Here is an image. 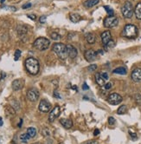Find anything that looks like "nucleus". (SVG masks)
I'll return each mask as SVG.
<instances>
[{"label":"nucleus","mask_w":141,"mask_h":144,"mask_svg":"<svg viewBox=\"0 0 141 144\" xmlns=\"http://www.w3.org/2000/svg\"><path fill=\"white\" fill-rule=\"evenodd\" d=\"M25 68H26L27 71L31 75H37L39 72V69H40V65H39L38 60H37L34 57H29L25 60Z\"/></svg>","instance_id":"nucleus-1"},{"label":"nucleus","mask_w":141,"mask_h":144,"mask_svg":"<svg viewBox=\"0 0 141 144\" xmlns=\"http://www.w3.org/2000/svg\"><path fill=\"white\" fill-rule=\"evenodd\" d=\"M53 51L57 55L60 59L65 60L68 56L67 53V47L64 43H57L53 45Z\"/></svg>","instance_id":"nucleus-2"},{"label":"nucleus","mask_w":141,"mask_h":144,"mask_svg":"<svg viewBox=\"0 0 141 144\" xmlns=\"http://www.w3.org/2000/svg\"><path fill=\"white\" fill-rule=\"evenodd\" d=\"M121 35L126 38H134L138 35V28L133 24H126L123 29Z\"/></svg>","instance_id":"nucleus-3"},{"label":"nucleus","mask_w":141,"mask_h":144,"mask_svg":"<svg viewBox=\"0 0 141 144\" xmlns=\"http://www.w3.org/2000/svg\"><path fill=\"white\" fill-rule=\"evenodd\" d=\"M49 44H50V42L48 39L45 37H39L37 39H36V41L34 42L33 43V46L35 47L37 50H45L49 47Z\"/></svg>","instance_id":"nucleus-4"},{"label":"nucleus","mask_w":141,"mask_h":144,"mask_svg":"<svg viewBox=\"0 0 141 144\" xmlns=\"http://www.w3.org/2000/svg\"><path fill=\"white\" fill-rule=\"evenodd\" d=\"M121 12H122V15L124 16V17L126 18H131L133 17V13H134V10H133V6L131 2L126 1L123 4L122 8H121Z\"/></svg>","instance_id":"nucleus-5"},{"label":"nucleus","mask_w":141,"mask_h":144,"mask_svg":"<svg viewBox=\"0 0 141 144\" xmlns=\"http://www.w3.org/2000/svg\"><path fill=\"white\" fill-rule=\"evenodd\" d=\"M119 19L116 17H107L104 20V26L106 28H114L118 25Z\"/></svg>","instance_id":"nucleus-6"},{"label":"nucleus","mask_w":141,"mask_h":144,"mask_svg":"<svg viewBox=\"0 0 141 144\" xmlns=\"http://www.w3.org/2000/svg\"><path fill=\"white\" fill-rule=\"evenodd\" d=\"M122 96L118 93H112L108 96L107 102L112 105H118L122 102Z\"/></svg>","instance_id":"nucleus-7"},{"label":"nucleus","mask_w":141,"mask_h":144,"mask_svg":"<svg viewBox=\"0 0 141 144\" xmlns=\"http://www.w3.org/2000/svg\"><path fill=\"white\" fill-rule=\"evenodd\" d=\"M38 109H39V110L42 111V112L47 113L50 110V109H51V104H50V103L48 101V100L43 99V100H41L40 103H39Z\"/></svg>","instance_id":"nucleus-8"},{"label":"nucleus","mask_w":141,"mask_h":144,"mask_svg":"<svg viewBox=\"0 0 141 144\" xmlns=\"http://www.w3.org/2000/svg\"><path fill=\"white\" fill-rule=\"evenodd\" d=\"M27 97L30 102H37L39 98V92L36 89H30L27 91Z\"/></svg>","instance_id":"nucleus-9"},{"label":"nucleus","mask_w":141,"mask_h":144,"mask_svg":"<svg viewBox=\"0 0 141 144\" xmlns=\"http://www.w3.org/2000/svg\"><path fill=\"white\" fill-rule=\"evenodd\" d=\"M60 113H61V109L59 106H55V108L51 110L49 114V116H48V121L50 123H53L59 116H60Z\"/></svg>","instance_id":"nucleus-10"},{"label":"nucleus","mask_w":141,"mask_h":144,"mask_svg":"<svg viewBox=\"0 0 141 144\" xmlns=\"http://www.w3.org/2000/svg\"><path fill=\"white\" fill-rule=\"evenodd\" d=\"M85 58L88 62H93L97 58V51L94 50H88L85 52Z\"/></svg>","instance_id":"nucleus-11"},{"label":"nucleus","mask_w":141,"mask_h":144,"mask_svg":"<svg viewBox=\"0 0 141 144\" xmlns=\"http://www.w3.org/2000/svg\"><path fill=\"white\" fill-rule=\"evenodd\" d=\"M23 85H24V80L23 79H16L14 80L13 82H12V89H13V90L15 91H17V90H20L23 87Z\"/></svg>","instance_id":"nucleus-12"},{"label":"nucleus","mask_w":141,"mask_h":144,"mask_svg":"<svg viewBox=\"0 0 141 144\" xmlns=\"http://www.w3.org/2000/svg\"><path fill=\"white\" fill-rule=\"evenodd\" d=\"M131 77L135 83H141V69H135L132 72Z\"/></svg>","instance_id":"nucleus-13"},{"label":"nucleus","mask_w":141,"mask_h":144,"mask_svg":"<svg viewBox=\"0 0 141 144\" xmlns=\"http://www.w3.org/2000/svg\"><path fill=\"white\" fill-rule=\"evenodd\" d=\"M67 47V53H68V56H69L70 58H75L77 56V50L75 46L71 44L66 45Z\"/></svg>","instance_id":"nucleus-14"},{"label":"nucleus","mask_w":141,"mask_h":144,"mask_svg":"<svg viewBox=\"0 0 141 144\" xmlns=\"http://www.w3.org/2000/svg\"><path fill=\"white\" fill-rule=\"evenodd\" d=\"M111 40H112V35L109 30H106V31L101 33V41H102V43L104 45H106L108 42L111 41Z\"/></svg>","instance_id":"nucleus-15"},{"label":"nucleus","mask_w":141,"mask_h":144,"mask_svg":"<svg viewBox=\"0 0 141 144\" xmlns=\"http://www.w3.org/2000/svg\"><path fill=\"white\" fill-rule=\"evenodd\" d=\"M60 123H61V124L67 129H70V128H72V126H73V123H72V121L70 119L61 118V119L60 120Z\"/></svg>","instance_id":"nucleus-16"},{"label":"nucleus","mask_w":141,"mask_h":144,"mask_svg":"<svg viewBox=\"0 0 141 144\" xmlns=\"http://www.w3.org/2000/svg\"><path fill=\"white\" fill-rule=\"evenodd\" d=\"M99 2H100V0H87L84 2V6L86 8H91V7L98 4Z\"/></svg>","instance_id":"nucleus-17"},{"label":"nucleus","mask_w":141,"mask_h":144,"mask_svg":"<svg viewBox=\"0 0 141 144\" xmlns=\"http://www.w3.org/2000/svg\"><path fill=\"white\" fill-rule=\"evenodd\" d=\"M95 81H96V83H98L100 86H104L105 83H106V81L103 79L100 73H96V74H95Z\"/></svg>","instance_id":"nucleus-18"},{"label":"nucleus","mask_w":141,"mask_h":144,"mask_svg":"<svg viewBox=\"0 0 141 144\" xmlns=\"http://www.w3.org/2000/svg\"><path fill=\"white\" fill-rule=\"evenodd\" d=\"M85 38H86V41L88 42L90 44H93L95 42V36L92 33H88L85 35Z\"/></svg>","instance_id":"nucleus-19"},{"label":"nucleus","mask_w":141,"mask_h":144,"mask_svg":"<svg viewBox=\"0 0 141 144\" xmlns=\"http://www.w3.org/2000/svg\"><path fill=\"white\" fill-rule=\"evenodd\" d=\"M69 18L71 20V22H73V23H78L81 20V16L77 13H70Z\"/></svg>","instance_id":"nucleus-20"},{"label":"nucleus","mask_w":141,"mask_h":144,"mask_svg":"<svg viewBox=\"0 0 141 144\" xmlns=\"http://www.w3.org/2000/svg\"><path fill=\"white\" fill-rule=\"evenodd\" d=\"M134 13L136 17L138 18V19L141 20V2L136 5V8H135L134 10Z\"/></svg>","instance_id":"nucleus-21"},{"label":"nucleus","mask_w":141,"mask_h":144,"mask_svg":"<svg viewBox=\"0 0 141 144\" xmlns=\"http://www.w3.org/2000/svg\"><path fill=\"white\" fill-rule=\"evenodd\" d=\"M113 72L114 73V74H118V75H126L127 70H126V69L124 68V67H119V68L113 70Z\"/></svg>","instance_id":"nucleus-22"},{"label":"nucleus","mask_w":141,"mask_h":144,"mask_svg":"<svg viewBox=\"0 0 141 144\" xmlns=\"http://www.w3.org/2000/svg\"><path fill=\"white\" fill-rule=\"evenodd\" d=\"M27 134L30 136V138L35 137L36 135H37V129H36L35 128H33V127L28 128V129H27Z\"/></svg>","instance_id":"nucleus-23"},{"label":"nucleus","mask_w":141,"mask_h":144,"mask_svg":"<svg viewBox=\"0 0 141 144\" xmlns=\"http://www.w3.org/2000/svg\"><path fill=\"white\" fill-rule=\"evenodd\" d=\"M30 136L27 133L26 134H22L20 136V141L23 143H27L29 142V140H30Z\"/></svg>","instance_id":"nucleus-24"},{"label":"nucleus","mask_w":141,"mask_h":144,"mask_svg":"<svg viewBox=\"0 0 141 144\" xmlns=\"http://www.w3.org/2000/svg\"><path fill=\"white\" fill-rule=\"evenodd\" d=\"M5 112H6L7 116H13L14 115H15V110H14V109L12 108V107H9V106H7L6 108H5Z\"/></svg>","instance_id":"nucleus-25"},{"label":"nucleus","mask_w":141,"mask_h":144,"mask_svg":"<svg viewBox=\"0 0 141 144\" xmlns=\"http://www.w3.org/2000/svg\"><path fill=\"white\" fill-rule=\"evenodd\" d=\"M26 32H27V29L25 28L24 26H23V25H20V26L17 27V33H18L20 36L24 35Z\"/></svg>","instance_id":"nucleus-26"},{"label":"nucleus","mask_w":141,"mask_h":144,"mask_svg":"<svg viewBox=\"0 0 141 144\" xmlns=\"http://www.w3.org/2000/svg\"><path fill=\"white\" fill-rule=\"evenodd\" d=\"M126 111H127V108H126V105H122V106H120V108L118 109L117 113H118V115H123V114H125Z\"/></svg>","instance_id":"nucleus-27"},{"label":"nucleus","mask_w":141,"mask_h":144,"mask_svg":"<svg viewBox=\"0 0 141 144\" xmlns=\"http://www.w3.org/2000/svg\"><path fill=\"white\" fill-rule=\"evenodd\" d=\"M114 46H115V42L113 41V40H111V41H109L107 43V44L105 45V47H106V50H110V49L113 48Z\"/></svg>","instance_id":"nucleus-28"},{"label":"nucleus","mask_w":141,"mask_h":144,"mask_svg":"<svg viewBox=\"0 0 141 144\" xmlns=\"http://www.w3.org/2000/svg\"><path fill=\"white\" fill-rule=\"evenodd\" d=\"M104 9H106V11L108 13V17H113V10L112 8H110L109 6H104Z\"/></svg>","instance_id":"nucleus-29"},{"label":"nucleus","mask_w":141,"mask_h":144,"mask_svg":"<svg viewBox=\"0 0 141 144\" xmlns=\"http://www.w3.org/2000/svg\"><path fill=\"white\" fill-rule=\"evenodd\" d=\"M61 37V35H59V34L56 33V32H53V33H51V38L53 40H59Z\"/></svg>","instance_id":"nucleus-30"},{"label":"nucleus","mask_w":141,"mask_h":144,"mask_svg":"<svg viewBox=\"0 0 141 144\" xmlns=\"http://www.w3.org/2000/svg\"><path fill=\"white\" fill-rule=\"evenodd\" d=\"M97 70V65L96 64H91L88 67V70L90 72H94Z\"/></svg>","instance_id":"nucleus-31"},{"label":"nucleus","mask_w":141,"mask_h":144,"mask_svg":"<svg viewBox=\"0 0 141 144\" xmlns=\"http://www.w3.org/2000/svg\"><path fill=\"white\" fill-rule=\"evenodd\" d=\"M21 56V50H17L15 52V61H17L19 59V57Z\"/></svg>","instance_id":"nucleus-32"},{"label":"nucleus","mask_w":141,"mask_h":144,"mask_svg":"<svg viewBox=\"0 0 141 144\" xmlns=\"http://www.w3.org/2000/svg\"><path fill=\"white\" fill-rule=\"evenodd\" d=\"M135 101L139 105H141V95H136L135 96Z\"/></svg>","instance_id":"nucleus-33"},{"label":"nucleus","mask_w":141,"mask_h":144,"mask_svg":"<svg viewBox=\"0 0 141 144\" xmlns=\"http://www.w3.org/2000/svg\"><path fill=\"white\" fill-rule=\"evenodd\" d=\"M112 87H113V83H110V82H108V83H105V85H104V88L106 89V90H110V89H111Z\"/></svg>","instance_id":"nucleus-34"},{"label":"nucleus","mask_w":141,"mask_h":144,"mask_svg":"<svg viewBox=\"0 0 141 144\" xmlns=\"http://www.w3.org/2000/svg\"><path fill=\"white\" fill-rule=\"evenodd\" d=\"M100 75H101V76H102L103 79H104L105 81H106V80L109 79V76H108V74L106 72H102V73H100Z\"/></svg>","instance_id":"nucleus-35"},{"label":"nucleus","mask_w":141,"mask_h":144,"mask_svg":"<svg viewBox=\"0 0 141 144\" xmlns=\"http://www.w3.org/2000/svg\"><path fill=\"white\" fill-rule=\"evenodd\" d=\"M108 123H109V125L115 124V119L113 117H112V116H110V117L108 118Z\"/></svg>","instance_id":"nucleus-36"},{"label":"nucleus","mask_w":141,"mask_h":144,"mask_svg":"<svg viewBox=\"0 0 141 144\" xmlns=\"http://www.w3.org/2000/svg\"><path fill=\"white\" fill-rule=\"evenodd\" d=\"M43 136H49V131H48V129H43Z\"/></svg>","instance_id":"nucleus-37"},{"label":"nucleus","mask_w":141,"mask_h":144,"mask_svg":"<svg viewBox=\"0 0 141 144\" xmlns=\"http://www.w3.org/2000/svg\"><path fill=\"white\" fill-rule=\"evenodd\" d=\"M46 19H47V17H45V16H43V17H41L39 18V21H40L41 23H44L45 22H46Z\"/></svg>","instance_id":"nucleus-38"},{"label":"nucleus","mask_w":141,"mask_h":144,"mask_svg":"<svg viewBox=\"0 0 141 144\" xmlns=\"http://www.w3.org/2000/svg\"><path fill=\"white\" fill-rule=\"evenodd\" d=\"M30 7H31V3H25V4H23V6H22V8H23V9H28V8H30Z\"/></svg>","instance_id":"nucleus-39"},{"label":"nucleus","mask_w":141,"mask_h":144,"mask_svg":"<svg viewBox=\"0 0 141 144\" xmlns=\"http://www.w3.org/2000/svg\"><path fill=\"white\" fill-rule=\"evenodd\" d=\"M29 18H30V19L32 20H36L37 19V16L35 15V14H30V15H28Z\"/></svg>","instance_id":"nucleus-40"},{"label":"nucleus","mask_w":141,"mask_h":144,"mask_svg":"<svg viewBox=\"0 0 141 144\" xmlns=\"http://www.w3.org/2000/svg\"><path fill=\"white\" fill-rule=\"evenodd\" d=\"M82 89H83V90H88V89H89V87H88V85L86 83H83Z\"/></svg>","instance_id":"nucleus-41"},{"label":"nucleus","mask_w":141,"mask_h":144,"mask_svg":"<svg viewBox=\"0 0 141 144\" xmlns=\"http://www.w3.org/2000/svg\"><path fill=\"white\" fill-rule=\"evenodd\" d=\"M99 134H100V130H99V129H95V130L94 131V136H98Z\"/></svg>","instance_id":"nucleus-42"},{"label":"nucleus","mask_w":141,"mask_h":144,"mask_svg":"<svg viewBox=\"0 0 141 144\" xmlns=\"http://www.w3.org/2000/svg\"><path fill=\"white\" fill-rule=\"evenodd\" d=\"M87 144H99V143L97 141H89Z\"/></svg>","instance_id":"nucleus-43"},{"label":"nucleus","mask_w":141,"mask_h":144,"mask_svg":"<svg viewBox=\"0 0 141 144\" xmlns=\"http://www.w3.org/2000/svg\"><path fill=\"white\" fill-rule=\"evenodd\" d=\"M54 96H55V97H56V98H61V96L56 92V91H55V92H54Z\"/></svg>","instance_id":"nucleus-44"},{"label":"nucleus","mask_w":141,"mask_h":144,"mask_svg":"<svg viewBox=\"0 0 141 144\" xmlns=\"http://www.w3.org/2000/svg\"><path fill=\"white\" fill-rule=\"evenodd\" d=\"M129 133H130V135H131V136H132V137H133V138H136V137H137L136 134H135V133H133L131 130L129 131Z\"/></svg>","instance_id":"nucleus-45"},{"label":"nucleus","mask_w":141,"mask_h":144,"mask_svg":"<svg viewBox=\"0 0 141 144\" xmlns=\"http://www.w3.org/2000/svg\"><path fill=\"white\" fill-rule=\"evenodd\" d=\"M3 124V119H2V117H0V127H2Z\"/></svg>","instance_id":"nucleus-46"},{"label":"nucleus","mask_w":141,"mask_h":144,"mask_svg":"<svg viewBox=\"0 0 141 144\" xmlns=\"http://www.w3.org/2000/svg\"><path fill=\"white\" fill-rule=\"evenodd\" d=\"M22 123H23V120H20V123H19V124H18V127L19 128H21V126H22Z\"/></svg>","instance_id":"nucleus-47"},{"label":"nucleus","mask_w":141,"mask_h":144,"mask_svg":"<svg viewBox=\"0 0 141 144\" xmlns=\"http://www.w3.org/2000/svg\"><path fill=\"white\" fill-rule=\"evenodd\" d=\"M97 54H101V55H102L103 54V50H98V51H97Z\"/></svg>","instance_id":"nucleus-48"},{"label":"nucleus","mask_w":141,"mask_h":144,"mask_svg":"<svg viewBox=\"0 0 141 144\" xmlns=\"http://www.w3.org/2000/svg\"><path fill=\"white\" fill-rule=\"evenodd\" d=\"M4 76H5V74H3V73H2V74H1V78H0V80H2V78L4 77Z\"/></svg>","instance_id":"nucleus-49"},{"label":"nucleus","mask_w":141,"mask_h":144,"mask_svg":"<svg viewBox=\"0 0 141 144\" xmlns=\"http://www.w3.org/2000/svg\"><path fill=\"white\" fill-rule=\"evenodd\" d=\"M72 89H73V90H77V88L75 86H74V87H72Z\"/></svg>","instance_id":"nucleus-50"},{"label":"nucleus","mask_w":141,"mask_h":144,"mask_svg":"<svg viewBox=\"0 0 141 144\" xmlns=\"http://www.w3.org/2000/svg\"><path fill=\"white\" fill-rule=\"evenodd\" d=\"M5 0H0V3H4Z\"/></svg>","instance_id":"nucleus-51"},{"label":"nucleus","mask_w":141,"mask_h":144,"mask_svg":"<svg viewBox=\"0 0 141 144\" xmlns=\"http://www.w3.org/2000/svg\"><path fill=\"white\" fill-rule=\"evenodd\" d=\"M33 144H40V143H33Z\"/></svg>","instance_id":"nucleus-52"},{"label":"nucleus","mask_w":141,"mask_h":144,"mask_svg":"<svg viewBox=\"0 0 141 144\" xmlns=\"http://www.w3.org/2000/svg\"><path fill=\"white\" fill-rule=\"evenodd\" d=\"M11 144H16V143H12Z\"/></svg>","instance_id":"nucleus-53"},{"label":"nucleus","mask_w":141,"mask_h":144,"mask_svg":"<svg viewBox=\"0 0 141 144\" xmlns=\"http://www.w3.org/2000/svg\"><path fill=\"white\" fill-rule=\"evenodd\" d=\"M59 144H63V143H59Z\"/></svg>","instance_id":"nucleus-54"}]
</instances>
